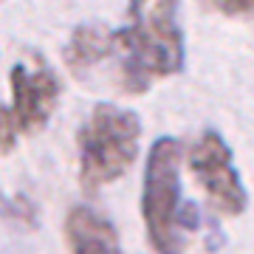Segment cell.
<instances>
[{
  "instance_id": "obj_1",
  "label": "cell",
  "mask_w": 254,
  "mask_h": 254,
  "mask_svg": "<svg viewBox=\"0 0 254 254\" xmlns=\"http://www.w3.org/2000/svg\"><path fill=\"white\" fill-rule=\"evenodd\" d=\"M181 0H130L127 23L113 31L119 79L133 96H141L158 79L184 68V31L178 26Z\"/></svg>"
},
{
  "instance_id": "obj_2",
  "label": "cell",
  "mask_w": 254,
  "mask_h": 254,
  "mask_svg": "<svg viewBox=\"0 0 254 254\" xmlns=\"http://www.w3.org/2000/svg\"><path fill=\"white\" fill-rule=\"evenodd\" d=\"M181 158L178 138L161 136L150 144L141 178V218L147 243L155 254H184L187 235L200 223L195 203L181 200Z\"/></svg>"
},
{
  "instance_id": "obj_3",
  "label": "cell",
  "mask_w": 254,
  "mask_h": 254,
  "mask_svg": "<svg viewBox=\"0 0 254 254\" xmlns=\"http://www.w3.org/2000/svg\"><path fill=\"white\" fill-rule=\"evenodd\" d=\"M141 119L113 102H99L76 133L79 184L96 192L130 173L138 155Z\"/></svg>"
},
{
  "instance_id": "obj_4",
  "label": "cell",
  "mask_w": 254,
  "mask_h": 254,
  "mask_svg": "<svg viewBox=\"0 0 254 254\" xmlns=\"http://www.w3.org/2000/svg\"><path fill=\"white\" fill-rule=\"evenodd\" d=\"M190 173L212 209H218L226 218L243 215V209L249 206V192L235 167L232 147L223 141L218 130L200 133V138L190 147Z\"/></svg>"
},
{
  "instance_id": "obj_5",
  "label": "cell",
  "mask_w": 254,
  "mask_h": 254,
  "mask_svg": "<svg viewBox=\"0 0 254 254\" xmlns=\"http://www.w3.org/2000/svg\"><path fill=\"white\" fill-rule=\"evenodd\" d=\"M63 93L57 71L37 54L28 51L11 68V116L20 133H37L48 125Z\"/></svg>"
},
{
  "instance_id": "obj_6",
  "label": "cell",
  "mask_w": 254,
  "mask_h": 254,
  "mask_svg": "<svg viewBox=\"0 0 254 254\" xmlns=\"http://www.w3.org/2000/svg\"><path fill=\"white\" fill-rule=\"evenodd\" d=\"M65 240L71 254H125L113 220L93 206L76 203L65 215Z\"/></svg>"
},
{
  "instance_id": "obj_7",
  "label": "cell",
  "mask_w": 254,
  "mask_h": 254,
  "mask_svg": "<svg viewBox=\"0 0 254 254\" xmlns=\"http://www.w3.org/2000/svg\"><path fill=\"white\" fill-rule=\"evenodd\" d=\"M113 54H116L113 31L105 23H82L73 28L71 40L65 46V65L73 76H82L85 71L96 68Z\"/></svg>"
},
{
  "instance_id": "obj_8",
  "label": "cell",
  "mask_w": 254,
  "mask_h": 254,
  "mask_svg": "<svg viewBox=\"0 0 254 254\" xmlns=\"http://www.w3.org/2000/svg\"><path fill=\"white\" fill-rule=\"evenodd\" d=\"M212 11L237 20H254V0H203Z\"/></svg>"
},
{
  "instance_id": "obj_9",
  "label": "cell",
  "mask_w": 254,
  "mask_h": 254,
  "mask_svg": "<svg viewBox=\"0 0 254 254\" xmlns=\"http://www.w3.org/2000/svg\"><path fill=\"white\" fill-rule=\"evenodd\" d=\"M17 122H14V116H11V108H6V105H0V155L11 153L14 147H17Z\"/></svg>"
}]
</instances>
